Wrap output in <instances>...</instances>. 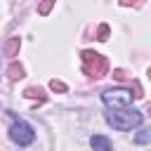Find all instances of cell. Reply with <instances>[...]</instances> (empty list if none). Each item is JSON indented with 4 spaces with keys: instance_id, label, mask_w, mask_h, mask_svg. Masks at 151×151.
Returning a JSON list of instances; mask_svg holds the SVG:
<instances>
[{
    "instance_id": "cell-13",
    "label": "cell",
    "mask_w": 151,
    "mask_h": 151,
    "mask_svg": "<svg viewBox=\"0 0 151 151\" xmlns=\"http://www.w3.org/2000/svg\"><path fill=\"white\" fill-rule=\"evenodd\" d=\"M142 0H120V7H139Z\"/></svg>"
},
{
    "instance_id": "cell-12",
    "label": "cell",
    "mask_w": 151,
    "mask_h": 151,
    "mask_svg": "<svg viewBox=\"0 0 151 151\" xmlns=\"http://www.w3.org/2000/svg\"><path fill=\"white\" fill-rule=\"evenodd\" d=\"M50 90H52V92H66L68 87H66L64 80H57V78H54V80H50Z\"/></svg>"
},
{
    "instance_id": "cell-14",
    "label": "cell",
    "mask_w": 151,
    "mask_h": 151,
    "mask_svg": "<svg viewBox=\"0 0 151 151\" xmlns=\"http://www.w3.org/2000/svg\"><path fill=\"white\" fill-rule=\"evenodd\" d=\"M149 116H151V106H149Z\"/></svg>"
},
{
    "instance_id": "cell-9",
    "label": "cell",
    "mask_w": 151,
    "mask_h": 151,
    "mask_svg": "<svg viewBox=\"0 0 151 151\" xmlns=\"http://www.w3.org/2000/svg\"><path fill=\"white\" fill-rule=\"evenodd\" d=\"M24 97H28V99H40V101H45V94H42V90H40V87H26V90H24Z\"/></svg>"
},
{
    "instance_id": "cell-3",
    "label": "cell",
    "mask_w": 151,
    "mask_h": 151,
    "mask_svg": "<svg viewBox=\"0 0 151 151\" xmlns=\"http://www.w3.org/2000/svg\"><path fill=\"white\" fill-rule=\"evenodd\" d=\"M132 92L127 87H111V90H104L101 92V101L106 109L111 111H120V109H127L132 104Z\"/></svg>"
},
{
    "instance_id": "cell-15",
    "label": "cell",
    "mask_w": 151,
    "mask_h": 151,
    "mask_svg": "<svg viewBox=\"0 0 151 151\" xmlns=\"http://www.w3.org/2000/svg\"><path fill=\"white\" fill-rule=\"evenodd\" d=\"M149 78H151V68H149Z\"/></svg>"
},
{
    "instance_id": "cell-1",
    "label": "cell",
    "mask_w": 151,
    "mask_h": 151,
    "mask_svg": "<svg viewBox=\"0 0 151 151\" xmlns=\"http://www.w3.org/2000/svg\"><path fill=\"white\" fill-rule=\"evenodd\" d=\"M106 123L113 127V130H132V127H139L142 120H144V113L137 111V109H120V111H111L104 116Z\"/></svg>"
},
{
    "instance_id": "cell-8",
    "label": "cell",
    "mask_w": 151,
    "mask_h": 151,
    "mask_svg": "<svg viewBox=\"0 0 151 151\" xmlns=\"http://www.w3.org/2000/svg\"><path fill=\"white\" fill-rule=\"evenodd\" d=\"M132 142H134V144H149V142H151V130H146V127L139 130V132L132 137Z\"/></svg>"
},
{
    "instance_id": "cell-11",
    "label": "cell",
    "mask_w": 151,
    "mask_h": 151,
    "mask_svg": "<svg viewBox=\"0 0 151 151\" xmlns=\"http://www.w3.org/2000/svg\"><path fill=\"white\" fill-rule=\"evenodd\" d=\"M109 33H111V28H109V24H101L99 28H97V40H109Z\"/></svg>"
},
{
    "instance_id": "cell-6",
    "label": "cell",
    "mask_w": 151,
    "mask_h": 151,
    "mask_svg": "<svg viewBox=\"0 0 151 151\" xmlns=\"http://www.w3.org/2000/svg\"><path fill=\"white\" fill-rule=\"evenodd\" d=\"M19 47H21V38L14 35V38H9V40L2 45V54H5V57H17V54H19Z\"/></svg>"
},
{
    "instance_id": "cell-2",
    "label": "cell",
    "mask_w": 151,
    "mask_h": 151,
    "mask_svg": "<svg viewBox=\"0 0 151 151\" xmlns=\"http://www.w3.org/2000/svg\"><path fill=\"white\" fill-rule=\"evenodd\" d=\"M80 59H83V73L90 76V78H101L106 76L109 71V59L99 52H92V50H83L80 52Z\"/></svg>"
},
{
    "instance_id": "cell-4",
    "label": "cell",
    "mask_w": 151,
    "mask_h": 151,
    "mask_svg": "<svg viewBox=\"0 0 151 151\" xmlns=\"http://www.w3.org/2000/svg\"><path fill=\"white\" fill-rule=\"evenodd\" d=\"M9 139H12L14 144H19V146H28V144H33V139H35V130H33L31 123L17 118V120L9 125Z\"/></svg>"
},
{
    "instance_id": "cell-7",
    "label": "cell",
    "mask_w": 151,
    "mask_h": 151,
    "mask_svg": "<svg viewBox=\"0 0 151 151\" xmlns=\"http://www.w3.org/2000/svg\"><path fill=\"white\" fill-rule=\"evenodd\" d=\"M7 76H9V80H19V78H24V66H21V64H9Z\"/></svg>"
},
{
    "instance_id": "cell-5",
    "label": "cell",
    "mask_w": 151,
    "mask_h": 151,
    "mask_svg": "<svg viewBox=\"0 0 151 151\" xmlns=\"http://www.w3.org/2000/svg\"><path fill=\"white\" fill-rule=\"evenodd\" d=\"M90 146H92L94 151H113L111 139L104 137V134H92V137H90Z\"/></svg>"
},
{
    "instance_id": "cell-10",
    "label": "cell",
    "mask_w": 151,
    "mask_h": 151,
    "mask_svg": "<svg viewBox=\"0 0 151 151\" xmlns=\"http://www.w3.org/2000/svg\"><path fill=\"white\" fill-rule=\"evenodd\" d=\"M54 2H57V0H42V2L38 5V14H40V17H47V14L52 12Z\"/></svg>"
}]
</instances>
